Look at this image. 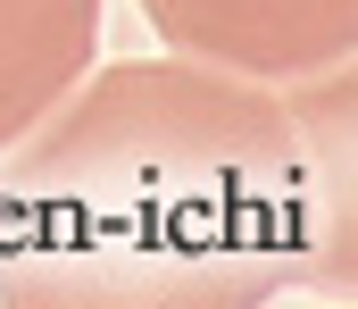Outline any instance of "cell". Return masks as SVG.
<instances>
[]
</instances>
